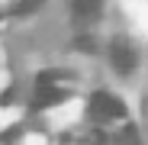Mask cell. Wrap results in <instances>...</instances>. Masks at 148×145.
Listing matches in <instances>:
<instances>
[{
  "instance_id": "obj_3",
  "label": "cell",
  "mask_w": 148,
  "mask_h": 145,
  "mask_svg": "<svg viewBox=\"0 0 148 145\" xmlns=\"http://www.w3.org/2000/svg\"><path fill=\"white\" fill-rule=\"evenodd\" d=\"M110 58H113V68L119 71V74H129V71L135 68V52H132V45H126V42H113V48H110Z\"/></svg>"
},
{
  "instance_id": "obj_5",
  "label": "cell",
  "mask_w": 148,
  "mask_h": 145,
  "mask_svg": "<svg viewBox=\"0 0 148 145\" xmlns=\"http://www.w3.org/2000/svg\"><path fill=\"white\" fill-rule=\"evenodd\" d=\"M36 7H42V0H19V3L13 7V13L26 16V13H36Z\"/></svg>"
},
{
  "instance_id": "obj_4",
  "label": "cell",
  "mask_w": 148,
  "mask_h": 145,
  "mask_svg": "<svg viewBox=\"0 0 148 145\" xmlns=\"http://www.w3.org/2000/svg\"><path fill=\"white\" fill-rule=\"evenodd\" d=\"M71 10L77 19H97L103 13V0H71Z\"/></svg>"
},
{
  "instance_id": "obj_1",
  "label": "cell",
  "mask_w": 148,
  "mask_h": 145,
  "mask_svg": "<svg viewBox=\"0 0 148 145\" xmlns=\"http://www.w3.org/2000/svg\"><path fill=\"white\" fill-rule=\"evenodd\" d=\"M90 116L93 119H119V116H126V103L116 100L113 93H93L90 97Z\"/></svg>"
},
{
  "instance_id": "obj_2",
  "label": "cell",
  "mask_w": 148,
  "mask_h": 145,
  "mask_svg": "<svg viewBox=\"0 0 148 145\" xmlns=\"http://www.w3.org/2000/svg\"><path fill=\"white\" fill-rule=\"evenodd\" d=\"M64 100V90L61 87H55L52 84V78H39V87H36V93H32V110H42V107H55V103H61Z\"/></svg>"
}]
</instances>
